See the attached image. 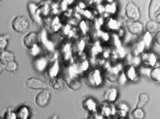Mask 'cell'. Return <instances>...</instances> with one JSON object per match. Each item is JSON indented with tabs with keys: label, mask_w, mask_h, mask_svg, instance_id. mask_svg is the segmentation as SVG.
Here are the masks:
<instances>
[{
	"label": "cell",
	"mask_w": 160,
	"mask_h": 119,
	"mask_svg": "<svg viewBox=\"0 0 160 119\" xmlns=\"http://www.w3.org/2000/svg\"><path fill=\"white\" fill-rule=\"evenodd\" d=\"M141 65L146 68L152 69L157 66L159 62V57L157 53L151 50H146L140 56Z\"/></svg>",
	"instance_id": "1"
},
{
	"label": "cell",
	"mask_w": 160,
	"mask_h": 119,
	"mask_svg": "<svg viewBox=\"0 0 160 119\" xmlns=\"http://www.w3.org/2000/svg\"><path fill=\"white\" fill-rule=\"evenodd\" d=\"M103 75L99 69H94L89 72L85 77L87 84L92 87H100L103 83Z\"/></svg>",
	"instance_id": "2"
},
{
	"label": "cell",
	"mask_w": 160,
	"mask_h": 119,
	"mask_svg": "<svg viewBox=\"0 0 160 119\" xmlns=\"http://www.w3.org/2000/svg\"><path fill=\"white\" fill-rule=\"evenodd\" d=\"M125 15L130 21H139L141 18L140 8L133 2H128L125 7Z\"/></svg>",
	"instance_id": "3"
},
{
	"label": "cell",
	"mask_w": 160,
	"mask_h": 119,
	"mask_svg": "<svg viewBox=\"0 0 160 119\" xmlns=\"http://www.w3.org/2000/svg\"><path fill=\"white\" fill-rule=\"evenodd\" d=\"M13 30L19 33H25L30 28V22L28 19L23 16H17L12 21Z\"/></svg>",
	"instance_id": "4"
},
{
	"label": "cell",
	"mask_w": 160,
	"mask_h": 119,
	"mask_svg": "<svg viewBox=\"0 0 160 119\" xmlns=\"http://www.w3.org/2000/svg\"><path fill=\"white\" fill-rule=\"evenodd\" d=\"M139 67L131 64H128L124 66L122 72L128 81L135 82L138 80L141 75Z\"/></svg>",
	"instance_id": "5"
},
{
	"label": "cell",
	"mask_w": 160,
	"mask_h": 119,
	"mask_svg": "<svg viewBox=\"0 0 160 119\" xmlns=\"http://www.w3.org/2000/svg\"><path fill=\"white\" fill-rule=\"evenodd\" d=\"M145 50V45L140 38L132 41L129 45V51L130 55L133 57H140Z\"/></svg>",
	"instance_id": "6"
},
{
	"label": "cell",
	"mask_w": 160,
	"mask_h": 119,
	"mask_svg": "<svg viewBox=\"0 0 160 119\" xmlns=\"http://www.w3.org/2000/svg\"><path fill=\"white\" fill-rule=\"evenodd\" d=\"M51 93L48 89L43 90L36 96L35 102L38 106L45 107L49 103L51 99Z\"/></svg>",
	"instance_id": "7"
},
{
	"label": "cell",
	"mask_w": 160,
	"mask_h": 119,
	"mask_svg": "<svg viewBox=\"0 0 160 119\" xmlns=\"http://www.w3.org/2000/svg\"><path fill=\"white\" fill-rule=\"evenodd\" d=\"M129 32L132 35L141 37L144 33L143 24L140 21H130L127 25Z\"/></svg>",
	"instance_id": "8"
},
{
	"label": "cell",
	"mask_w": 160,
	"mask_h": 119,
	"mask_svg": "<svg viewBox=\"0 0 160 119\" xmlns=\"http://www.w3.org/2000/svg\"><path fill=\"white\" fill-rule=\"evenodd\" d=\"M25 85L29 88L33 90L48 89L47 84L44 81L36 78H30L25 81Z\"/></svg>",
	"instance_id": "9"
},
{
	"label": "cell",
	"mask_w": 160,
	"mask_h": 119,
	"mask_svg": "<svg viewBox=\"0 0 160 119\" xmlns=\"http://www.w3.org/2000/svg\"><path fill=\"white\" fill-rule=\"evenodd\" d=\"M38 34L35 32H31L24 36L23 44L25 47L31 50L38 45Z\"/></svg>",
	"instance_id": "10"
},
{
	"label": "cell",
	"mask_w": 160,
	"mask_h": 119,
	"mask_svg": "<svg viewBox=\"0 0 160 119\" xmlns=\"http://www.w3.org/2000/svg\"><path fill=\"white\" fill-rule=\"evenodd\" d=\"M119 92L115 87L108 88L104 91L103 98L106 102L110 103L114 102L118 99Z\"/></svg>",
	"instance_id": "11"
},
{
	"label": "cell",
	"mask_w": 160,
	"mask_h": 119,
	"mask_svg": "<svg viewBox=\"0 0 160 119\" xmlns=\"http://www.w3.org/2000/svg\"><path fill=\"white\" fill-rule=\"evenodd\" d=\"M160 10V0H151L148 7V16L151 20H154L155 16Z\"/></svg>",
	"instance_id": "12"
},
{
	"label": "cell",
	"mask_w": 160,
	"mask_h": 119,
	"mask_svg": "<svg viewBox=\"0 0 160 119\" xmlns=\"http://www.w3.org/2000/svg\"><path fill=\"white\" fill-rule=\"evenodd\" d=\"M15 56L14 53L8 50H4L0 51V63L4 66L11 62L15 61Z\"/></svg>",
	"instance_id": "13"
},
{
	"label": "cell",
	"mask_w": 160,
	"mask_h": 119,
	"mask_svg": "<svg viewBox=\"0 0 160 119\" xmlns=\"http://www.w3.org/2000/svg\"><path fill=\"white\" fill-rule=\"evenodd\" d=\"M82 106L85 110L89 112H95L97 110V103L94 99L90 97H87L82 100Z\"/></svg>",
	"instance_id": "14"
},
{
	"label": "cell",
	"mask_w": 160,
	"mask_h": 119,
	"mask_svg": "<svg viewBox=\"0 0 160 119\" xmlns=\"http://www.w3.org/2000/svg\"><path fill=\"white\" fill-rule=\"evenodd\" d=\"M120 74L118 67L117 66H113V67L107 68L105 75L107 79L110 82H114L117 81Z\"/></svg>",
	"instance_id": "15"
},
{
	"label": "cell",
	"mask_w": 160,
	"mask_h": 119,
	"mask_svg": "<svg viewBox=\"0 0 160 119\" xmlns=\"http://www.w3.org/2000/svg\"><path fill=\"white\" fill-rule=\"evenodd\" d=\"M47 71L48 75L51 78V79L57 78L59 71V65L58 62L55 61L50 66H48Z\"/></svg>",
	"instance_id": "16"
},
{
	"label": "cell",
	"mask_w": 160,
	"mask_h": 119,
	"mask_svg": "<svg viewBox=\"0 0 160 119\" xmlns=\"http://www.w3.org/2000/svg\"><path fill=\"white\" fill-rule=\"evenodd\" d=\"M150 97L147 93H142L138 95V101L136 105V107L143 108L146 106L149 102Z\"/></svg>",
	"instance_id": "17"
},
{
	"label": "cell",
	"mask_w": 160,
	"mask_h": 119,
	"mask_svg": "<svg viewBox=\"0 0 160 119\" xmlns=\"http://www.w3.org/2000/svg\"><path fill=\"white\" fill-rule=\"evenodd\" d=\"M159 28V25L157 22L155 20H151L146 22L144 27L146 32H147L151 34L156 33L158 31Z\"/></svg>",
	"instance_id": "18"
},
{
	"label": "cell",
	"mask_w": 160,
	"mask_h": 119,
	"mask_svg": "<svg viewBox=\"0 0 160 119\" xmlns=\"http://www.w3.org/2000/svg\"><path fill=\"white\" fill-rule=\"evenodd\" d=\"M140 39L145 45L146 50H150V48L153 46L154 42V37H153L151 34L146 32L141 36Z\"/></svg>",
	"instance_id": "19"
},
{
	"label": "cell",
	"mask_w": 160,
	"mask_h": 119,
	"mask_svg": "<svg viewBox=\"0 0 160 119\" xmlns=\"http://www.w3.org/2000/svg\"><path fill=\"white\" fill-rule=\"evenodd\" d=\"M149 79L156 83H160V66H156L150 70Z\"/></svg>",
	"instance_id": "20"
},
{
	"label": "cell",
	"mask_w": 160,
	"mask_h": 119,
	"mask_svg": "<svg viewBox=\"0 0 160 119\" xmlns=\"http://www.w3.org/2000/svg\"><path fill=\"white\" fill-rule=\"evenodd\" d=\"M49 85L52 90L55 91H60L64 87V84L62 79L59 78L51 79Z\"/></svg>",
	"instance_id": "21"
},
{
	"label": "cell",
	"mask_w": 160,
	"mask_h": 119,
	"mask_svg": "<svg viewBox=\"0 0 160 119\" xmlns=\"http://www.w3.org/2000/svg\"><path fill=\"white\" fill-rule=\"evenodd\" d=\"M68 87L73 90H78L82 87L81 81L78 78H71L66 80Z\"/></svg>",
	"instance_id": "22"
},
{
	"label": "cell",
	"mask_w": 160,
	"mask_h": 119,
	"mask_svg": "<svg viewBox=\"0 0 160 119\" xmlns=\"http://www.w3.org/2000/svg\"><path fill=\"white\" fill-rule=\"evenodd\" d=\"M30 109L26 106H22L18 109V117L21 119H28L30 116Z\"/></svg>",
	"instance_id": "23"
},
{
	"label": "cell",
	"mask_w": 160,
	"mask_h": 119,
	"mask_svg": "<svg viewBox=\"0 0 160 119\" xmlns=\"http://www.w3.org/2000/svg\"><path fill=\"white\" fill-rule=\"evenodd\" d=\"M131 116L133 119H144L146 114L143 108L136 107L131 111Z\"/></svg>",
	"instance_id": "24"
},
{
	"label": "cell",
	"mask_w": 160,
	"mask_h": 119,
	"mask_svg": "<svg viewBox=\"0 0 160 119\" xmlns=\"http://www.w3.org/2000/svg\"><path fill=\"white\" fill-rule=\"evenodd\" d=\"M9 36L8 34L0 35V50H5L8 44Z\"/></svg>",
	"instance_id": "25"
},
{
	"label": "cell",
	"mask_w": 160,
	"mask_h": 119,
	"mask_svg": "<svg viewBox=\"0 0 160 119\" xmlns=\"http://www.w3.org/2000/svg\"><path fill=\"white\" fill-rule=\"evenodd\" d=\"M105 26L108 30L116 31L118 29V22L116 20L112 18H111L106 21Z\"/></svg>",
	"instance_id": "26"
},
{
	"label": "cell",
	"mask_w": 160,
	"mask_h": 119,
	"mask_svg": "<svg viewBox=\"0 0 160 119\" xmlns=\"http://www.w3.org/2000/svg\"><path fill=\"white\" fill-rule=\"evenodd\" d=\"M117 108L118 111L119 112V115L123 117L127 116V113L129 109L128 104L124 102L119 103Z\"/></svg>",
	"instance_id": "27"
},
{
	"label": "cell",
	"mask_w": 160,
	"mask_h": 119,
	"mask_svg": "<svg viewBox=\"0 0 160 119\" xmlns=\"http://www.w3.org/2000/svg\"><path fill=\"white\" fill-rule=\"evenodd\" d=\"M4 70L9 73H15L18 69V64L15 61L11 62L3 66Z\"/></svg>",
	"instance_id": "28"
},
{
	"label": "cell",
	"mask_w": 160,
	"mask_h": 119,
	"mask_svg": "<svg viewBox=\"0 0 160 119\" xmlns=\"http://www.w3.org/2000/svg\"><path fill=\"white\" fill-rule=\"evenodd\" d=\"M117 81L118 83L121 85H124L127 83V81H128L123 72L120 73L118 79Z\"/></svg>",
	"instance_id": "29"
},
{
	"label": "cell",
	"mask_w": 160,
	"mask_h": 119,
	"mask_svg": "<svg viewBox=\"0 0 160 119\" xmlns=\"http://www.w3.org/2000/svg\"><path fill=\"white\" fill-rule=\"evenodd\" d=\"M87 26V24L85 23L84 21H82L80 23V29L84 34H85L87 31V29H88V27Z\"/></svg>",
	"instance_id": "30"
},
{
	"label": "cell",
	"mask_w": 160,
	"mask_h": 119,
	"mask_svg": "<svg viewBox=\"0 0 160 119\" xmlns=\"http://www.w3.org/2000/svg\"><path fill=\"white\" fill-rule=\"evenodd\" d=\"M154 41L160 46V31H158L154 37Z\"/></svg>",
	"instance_id": "31"
},
{
	"label": "cell",
	"mask_w": 160,
	"mask_h": 119,
	"mask_svg": "<svg viewBox=\"0 0 160 119\" xmlns=\"http://www.w3.org/2000/svg\"><path fill=\"white\" fill-rule=\"evenodd\" d=\"M154 20L157 22L158 25H160V13L156 15Z\"/></svg>",
	"instance_id": "32"
},
{
	"label": "cell",
	"mask_w": 160,
	"mask_h": 119,
	"mask_svg": "<svg viewBox=\"0 0 160 119\" xmlns=\"http://www.w3.org/2000/svg\"><path fill=\"white\" fill-rule=\"evenodd\" d=\"M4 70V68L3 66L0 64V74L2 73Z\"/></svg>",
	"instance_id": "33"
},
{
	"label": "cell",
	"mask_w": 160,
	"mask_h": 119,
	"mask_svg": "<svg viewBox=\"0 0 160 119\" xmlns=\"http://www.w3.org/2000/svg\"><path fill=\"white\" fill-rule=\"evenodd\" d=\"M2 2L0 0V6L2 5Z\"/></svg>",
	"instance_id": "34"
},
{
	"label": "cell",
	"mask_w": 160,
	"mask_h": 119,
	"mask_svg": "<svg viewBox=\"0 0 160 119\" xmlns=\"http://www.w3.org/2000/svg\"><path fill=\"white\" fill-rule=\"evenodd\" d=\"M0 119H1V118H0Z\"/></svg>",
	"instance_id": "35"
}]
</instances>
